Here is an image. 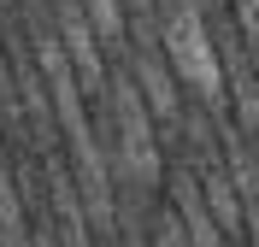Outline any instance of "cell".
Returning a JSON list of instances; mask_svg holds the SVG:
<instances>
[{
  "mask_svg": "<svg viewBox=\"0 0 259 247\" xmlns=\"http://www.w3.org/2000/svg\"><path fill=\"white\" fill-rule=\"evenodd\" d=\"M200 6H206V12H224V0H200Z\"/></svg>",
  "mask_w": 259,
  "mask_h": 247,
  "instance_id": "obj_5",
  "label": "cell"
},
{
  "mask_svg": "<svg viewBox=\"0 0 259 247\" xmlns=\"http://www.w3.org/2000/svg\"><path fill=\"white\" fill-rule=\"evenodd\" d=\"M153 247H189V230H183L177 212H165V224H159V235H153Z\"/></svg>",
  "mask_w": 259,
  "mask_h": 247,
  "instance_id": "obj_3",
  "label": "cell"
},
{
  "mask_svg": "<svg viewBox=\"0 0 259 247\" xmlns=\"http://www.w3.org/2000/svg\"><path fill=\"white\" fill-rule=\"evenodd\" d=\"M82 6V18H89V30L100 35V47L106 53H130V6L124 0H77Z\"/></svg>",
  "mask_w": 259,
  "mask_h": 247,
  "instance_id": "obj_2",
  "label": "cell"
},
{
  "mask_svg": "<svg viewBox=\"0 0 259 247\" xmlns=\"http://www.w3.org/2000/svg\"><path fill=\"white\" fill-rule=\"evenodd\" d=\"M106 100H112V153H118V177H124V188H153L159 182V124H153V112H147L142 88H136V77L130 71H118L112 88H106Z\"/></svg>",
  "mask_w": 259,
  "mask_h": 247,
  "instance_id": "obj_1",
  "label": "cell"
},
{
  "mask_svg": "<svg viewBox=\"0 0 259 247\" xmlns=\"http://www.w3.org/2000/svg\"><path fill=\"white\" fill-rule=\"evenodd\" d=\"M130 6V18H142V12H153V0H124Z\"/></svg>",
  "mask_w": 259,
  "mask_h": 247,
  "instance_id": "obj_4",
  "label": "cell"
},
{
  "mask_svg": "<svg viewBox=\"0 0 259 247\" xmlns=\"http://www.w3.org/2000/svg\"><path fill=\"white\" fill-rule=\"evenodd\" d=\"M6 6H12V0H0V12H6Z\"/></svg>",
  "mask_w": 259,
  "mask_h": 247,
  "instance_id": "obj_6",
  "label": "cell"
}]
</instances>
